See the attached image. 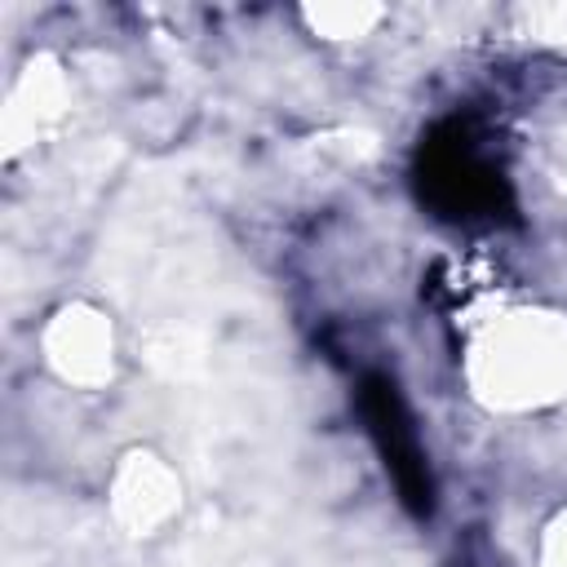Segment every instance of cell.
Returning <instances> with one entry per match:
<instances>
[{
    "mask_svg": "<svg viewBox=\"0 0 567 567\" xmlns=\"http://www.w3.org/2000/svg\"><path fill=\"white\" fill-rule=\"evenodd\" d=\"M412 186L421 208L452 226H501L518 217L514 182L474 120L434 124L412 159Z\"/></svg>",
    "mask_w": 567,
    "mask_h": 567,
    "instance_id": "obj_1",
    "label": "cell"
},
{
    "mask_svg": "<svg viewBox=\"0 0 567 567\" xmlns=\"http://www.w3.org/2000/svg\"><path fill=\"white\" fill-rule=\"evenodd\" d=\"M354 408L403 509L412 518H430L439 505V487H434V470H430V456L421 447V434H416V421H412V408L399 381L390 372H363L354 385Z\"/></svg>",
    "mask_w": 567,
    "mask_h": 567,
    "instance_id": "obj_2",
    "label": "cell"
}]
</instances>
